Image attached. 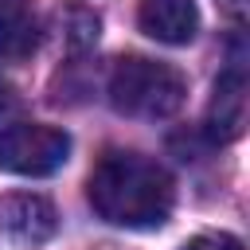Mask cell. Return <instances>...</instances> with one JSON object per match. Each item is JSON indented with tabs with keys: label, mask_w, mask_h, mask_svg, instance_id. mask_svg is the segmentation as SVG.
I'll list each match as a JSON object with an SVG mask.
<instances>
[{
	"label": "cell",
	"mask_w": 250,
	"mask_h": 250,
	"mask_svg": "<svg viewBox=\"0 0 250 250\" xmlns=\"http://www.w3.org/2000/svg\"><path fill=\"white\" fill-rule=\"evenodd\" d=\"M242 125H246V74L242 66H230L215 82L211 109H207V133L211 141H234L242 137Z\"/></svg>",
	"instance_id": "cell-6"
},
{
	"label": "cell",
	"mask_w": 250,
	"mask_h": 250,
	"mask_svg": "<svg viewBox=\"0 0 250 250\" xmlns=\"http://www.w3.org/2000/svg\"><path fill=\"white\" fill-rule=\"evenodd\" d=\"M39 47V20L23 0H0V59L23 62Z\"/></svg>",
	"instance_id": "cell-7"
},
{
	"label": "cell",
	"mask_w": 250,
	"mask_h": 250,
	"mask_svg": "<svg viewBox=\"0 0 250 250\" xmlns=\"http://www.w3.org/2000/svg\"><path fill=\"white\" fill-rule=\"evenodd\" d=\"M109 105L125 117H172L188 98V78L172 62H156L145 55L117 59L109 70Z\"/></svg>",
	"instance_id": "cell-2"
},
{
	"label": "cell",
	"mask_w": 250,
	"mask_h": 250,
	"mask_svg": "<svg viewBox=\"0 0 250 250\" xmlns=\"http://www.w3.org/2000/svg\"><path fill=\"white\" fill-rule=\"evenodd\" d=\"M137 23L148 39L168 43V47H184L199 31V8H195V0H141Z\"/></svg>",
	"instance_id": "cell-4"
},
{
	"label": "cell",
	"mask_w": 250,
	"mask_h": 250,
	"mask_svg": "<svg viewBox=\"0 0 250 250\" xmlns=\"http://www.w3.org/2000/svg\"><path fill=\"white\" fill-rule=\"evenodd\" d=\"M86 195H90V207L109 227H125V230L164 227L176 203L172 176L156 160L129 148H113L94 164Z\"/></svg>",
	"instance_id": "cell-1"
},
{
	"label": "cell",
	"mask_w": 250,
	"mask_h": 250,
	"mask_svg": "<svg viewBox=\"0 0 250 250\" xmlns=\"http://www.w3.org/2000/svg\"><path fill=\"white\" fill-rule=\"evenodd\" d=\"M0 227L20 242H47L59 230V211L43 195H8L0 199Z\"/></svg>",
	"instance_id": "cell-5"
},
{
	"label": "cell",
	"mask_w": 250,
	"mask_h": 250,
	"mask_svg": "<svg viewBox=\"0 0 250 250\" xmlns=\"http://www.w3.org/2000/svg\"><path fill=\"white\" fill-rule=\"evenodd\" d=\"M70 156V133L39 121H16L0 129V172L43 180L55 176Z\"/></svg>",
	"instance_id": "cell-3"
},
{
	"label": "cell",
	"mask_w": 250,
	"mask_h": 250,
	"mask_svg": "<svg viewBox=\"0 0 250 250\" xmlns=\"http://www.w3.org/2000/svg\"><path fill=\"white\" fill-rule=\"evenodd\" d=\"M184 250H242V242L227 230H207V234H195Z\"/></svg>",
	"instance_id": "cell-8"
}]
</instances>
